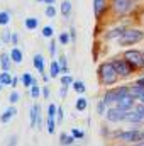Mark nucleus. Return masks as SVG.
Returning a JSON list of instances; mask_svg holds the SVG:
<instances>
[{"label":"nucleus","instance_id":"ea45409f","mask_svg":"<svg viewBox=\"0 0 144 146\" xmlns=\"http://www.w3.org/2000/svg\"><path fill=\"white\" fill-rule=\"evenodd\" d=\"M15 143H17V136H15V134H12V136L9 138V143H7V146H15Z\"/></svg>","mask_w":144,"mask_h":146},{"label":"nucleus","instance_id":"7c9ffc66","mask_svg":"<svg viewBox=\"0 0 144 146\" xmlns=\"http://www.w3.org/2000/svg\"><path fill=\"white\" fill-rule=\"evenodd\" d=\"M53 33H54V29H53L51 26L42 27V36H44V37H53Z\"/></svg>","mask_w":144,"mask_h":146},{"label":"nucleus","instance_id":"6e6d98bb","mask_svg":"<svg viewBox=\"0 0 144 146\" xmlns=\"http://www.w3.org/2000/svg\"><path fill=\"white\" fill-rule=\"evenodd\" d=\"M0 88H2V82H0Z\"/></svg>","mask_w":144,"mask_h":146},{"label":"nucleus","instance_id":"e433bc0d","mask_svg":"<svg viewBox=\"0 0 144 146\" xmlns=\"http://www.w3.org/2000/svg\"><path fill=\"white\" fill-rule=\"evenodd\" d=\"M61 85H73V78L70 75H66V76L63 75V76H61Z\"/></svg>","mask_w":144,"mask_h":146},{"label":"nucleus","instance_id":"0eeeda50","mask_svg":"<svg viewBox=\"0 0 144 146\" xmlns=\"http://www.w3.org/2000/svg\"><path fill=\"white\" fill-rule=\"evenodd\" d=\"M132 7V0H112V9L115 14H126Z\"/></svg>","mask_w":144,"mask_h":146},{"label":"nucleus","instance_id":"a878e982","mask_svg":"<svg viewBox=\"0 0 144 146\" xmlns=\"http://www.w3.org/2000/svg\"><path fill=\"white\" fill-rule=\"evenodd\" d=\"M73 90H75V92H78V94H83V92L87 90V87H85V83H83V82H80V80H78V82H73Z\"/></svg>","mask_w":144,"mask_h":146},{"label":"nucleus","instance_id":"393cba45","mask_svg":"<svg viewBox=\"0 0 144 146\" xmlns=\"http://www.w3.org/2000/svg\"><path fill=\"white\" fill-rule=\"evenodd\" d=\"M70 12H71V3L68 0H63V3H61V14L63 15H70Z\"/></svg>","mask_w":144,"mask_h":146},{"label":"nucleus","instance_id":"6e6552de","mask_svg":"<svg viewBox=\"0 0 144 146\" xmlns=\"http://www.w3.org/2000/svg\"><path fill=\"white\" fill-rule=\"evenodd\" d=\"M134 104H136V99L134 97H131V95H126V97H122L120 100H117V104H115V107L120 110H132L134 107Z\"/></svg>","mask_w":144,"mask_h":146},{"label":"nucleus","instance_id":"6ab92c4d","mask_svg":"<svg viewBox=\"0 0 144 146\" xmlns=\"http://www.w3.org/2000/svg\"><path fill=\"white\" fill-rule=\"evenodd\" d=\"M10 58H12V61L14 63H20L22 61V51L19 49V48H12V51H10Z\"/></svg>","mask_w":144,"mask_h":146},{"label":"nucleus","instance_id":"72a5a7b5","mask_svg":"<svg viewBox=\"0 0 144 146\" xmlns=\"http://www.w3.org/2000/svg\"><path fill=\"white\" fill-rule=\"evenodd\" d=\"M105 107H107V104H105L104 100H100L98 106H97V112H98L100 115H104V114H105Z\"/></svg>","mask_w":144,"mask_h":146},{"label":"nucleus","instance_id":"bf43d9fd","mask_svg":"<svg viewBox=\"0 0 144 146\" xmlns=\"http://www.w3.org/2000/svg\"><path fill=\"white\" fill-rule=\"evenodd\" d=\"M143 21H144V19H143Z\"/></svg>","mask_w":144,"mask_h":146},{"label":"nucleus","instance_id":"ddd939ff","mask_svg":"<svg viewBox=\"0 0 144 146\" xmlns=\"http://www.w3.org/2000/svg\"><path fill=\"white\" fill-rule=\"evenodd\" d=\"M39 112H41V107L39 106H32L31 109V127H37L39 126Z\"/></svg>","mask_w":144,"mask_h":146},{"label":"nucleus","instance_id":"8fccbe9b","mask_svg":"<svg viewBox=\"0 0 144 146\" xmlns=\"http://www.w3.org/2000/svg\"><path fill=\"white\" fill-rule=\"evenodd\" d=\"M42 80H44V82H48V80H49V76H48L46 73H42Z\"/></svg>","mask_w":144,"mask_h":146},{"label":"nucleus","instance_id":"1a4fd4ad","mask_svg":"<svg viewBox=\"0 0 144 146\" xmlns=\"http://www.w3.org/2000/svg\"><path fill=\"white\" fill-rule=\"evenodd\" d=\"M126 121L127 122H132V124H141V122H144V115H141L137 110H127Z\"/></svg>","mask_w":144,"mask_h":146},{"label":"nucleus","instance_id":"49530a36","mask_svg":"<svg viewBox=\"0 0 144 146\" xmlns=\"http://www.w3.org/2000/svg\"><path fill=\"white\" fill-rule=\"evenodd\" d=\"M42 94H44V97L48 99V97H49V88H48V87H44V90H42Z\"/></svg>","mask_w":144,"mask_h":146},{"label":"nucleus","instance_id":"c756f323","mask_svg":"<svg viewBox=\"0 0 144 146\" xmlns=\"http://www.w3.org/2000/svg\"><path fill=\"white\" fill-rule=\"evenodd\" d=\"M58 63H59L61 70L66 73V70H68V61H66V56H65V54H63V56H59V61H58Z\"/></svg>","mask_w":144,"mask_h":146},{"label":"nucleus","instance_id":"39448f33","mask_svg":"<svg viewBox=\"0 0 144 146\" xmlns=\"http://www.w3.org/2000/svg\"><path fill=\"white\" fill-rule=\"evenodd\" d=\"M114 63V66H115V70H117V73H119V76H129L131 73L134 72V68L126 61V60H114L112 61Z\"/></svg>","mask_w":144,"mask_h":146},{"label":"nucleus","instance_id":"3c124183","mask_svg":"<svg viewBox=\"0 0 144 146\" xmlns=\"http://www.w3.org/2000/svg\"><path fill=\"white\" fill-rule=\"evenodd\" d=\"M44 2H46L48 5H53V3H54V0H44Z\"/></svg>","mask_w":144,"mask_h":146},{"label":"nucleus","instance_id":"dca6fc26","mask_svg":"<svg viewBox=\"0 0 144 146\" xmlns=\"http://www.w3.org/2000/svg\"><path fill=\"white\" fill-rule=\"evenodd\" d=\"M10 54L9 53H3L2 56H0V66H2V70L3 72H9L10 70Z\"/></svg>","mask_w":144,"mask_h":146},{"label":"nucleus","instance_id":"58836bf2","mask_svg":"<svg viewBox=\"0 0 144 146\" xmlns=\"http://www.w3.org/2000/svg\"><path fill=\"white\" fill-rule=\"evenodd\" d=\"M9 100H10V104H15V102L19 100V94H17V92L14 90V92L10 94V97H9Z\"/></svg>","mask_w":144,"mask_h":146},{"label":"nucleus","instance_id":"c03bdc74","mask_svg":"<svg viewBox=\"0 0 144 146\" xmlns=\"http://www.w3.org/2000/svg\"><path fill=\"white\" fill-rule=\"evenodd\" d=\"M136 110H137V112H139L141 115H144V104H139V106L136 107Z\"/></svg>","mask_w":144,"mask_h":146},{"label":"nucleus","instance_id":"bb28decb","mask_svg":"<svg viewBox=\"0 0 144 146\" xmlns=\"http://www.w3.org/2000/svg\"><path fill=\"white\" fill-rule=\"evenodd\" d=\"M10 22V12H0V26H7Z\"/></svg>","mask_w":144,"mask_h":146},{"label":"nucleus","instance_id":"f704fd0d","mask_svg":"<svg viewBox=\"0 0 144 146\" xmlns=\"http://www.w3.org/2000/svg\"><path fill=\"white\" fill-rule=\"evenodd\" d=\"M46 15H48V17H51V19H53V17H54V15H56V9H54V7H53V5H48V7H46Z\"/></svg>","mask_w":144,"mask_h":146},{"label":"nucleus","instance_id":"f8f14e48","mask_svg":"<svg viewBox=\"0 0 144 146\" xmlns=\"http://www.w3.org/2000/svg\"><path fill=\"white\" fill-rule=\"evenodd\" d=\"M129 95L131 97H134V99H141L144 95V87H141V85H129Z\"/></svg>","mask_w":144,"mask_h":146},{"label":"nucleus","instance_id":"c9c22d12","mask_svg":"<svg viewBox=\"0 0 144 146\" xmlns=\"http://www.w3.org/2000/svg\"><path fill=\"white\" fill-rule=\"evenodd\" d=\"M71 136L75 138V139H81V138L85 136V133H83V131H80V129H73V131H71Z\"/></svg>","mask_w":144,"mask_h":146},{"label":"nucleus","instance_id":"13d9d810","mask_svg":"<svg viewBox=\"0 0 144 146\" xmlns=\"http://www.w3.org/2000/svg\"><path fill=\"white\" fill-rule=\"evenodd\" d=\"M0 46H2V41H0Z\"/></svg>","mask_w":144,"mask_h":146},{"label":"nucleus","instance_id":"7ed1b4c3","mask_svg":"<svg viewBox=\"0 0 144 146\" xmlns=\"http://www.w3.org/2000/svg\"><path fill=\"white\" fill-rule=\"evenodd\" d=\"M124 60L136 70V68H144V53L137 49H129L124 53Z\"/></svg>","mask_w":144,"mask_h":146},{"label":"nucleus","instance_id":"b1692460","mask_svg":"<svg viewBox=\"0 0 144 146\" xmlns=\"http://www.w3.org/2000/svg\"><path fill=\"white\" fill-rule=\"evenodd\" d=\"M46 129L49 134H53L56 131V122H54V117H48V122H46Z\"/></svg>","mask_w":144,"mask_h":146},{"label":"nucleus","instance_id":"2eb2a0df","mask_svg":"<svg viewBox=\"0 0 144 146\" xmlns=\"http://www.w3.org/2000/svg\"><path fill=\"white\" fill-rule=\"evenodd\" d=\"M32 63H34V68H36L39 73H44V58H42V54H34V60H32Z\"/></svg>","mask_w":144,"mask_h":146},{"label":"nucleus","instance_id":"2f4dec72","mask_svg":"<svg viewBox=\"0 0 144 146\" xmlns=\"http://www.w3.org/2000/svg\"><path fill=\"white\" fill-rule=\"evenodd\" d=\"M58 39H59V42H61L63 46H66V44H68V41H70V34H68V33H61Z\"/></svg>","mask_w":144,"mask_h":146},{"label":"nucleus","instance_id":"4468645a","mask_svg":"<svg viewBox=\"0 0 144 146\" xmlns=\"http://www.w3.org/2000/svg\"><path fill=\"white\" fill-rule=\"evenodd\" d=\"M15 114H17L15 107H14V106H10L9 109H5V112L0 115V122H3V124H5V122H9V121H10V119H12Z\"/></svg>","mask_w":144,"mask_h":146},{"label":"nucleus","instance_id":"79ce46f5","mask_svg":"<svg viewBox=\"0 0 144 146\" xmlns=\"http://www.w3.org/2000/svg\"><path fill=\"white\" fill-rule=\"evenodd\" d=\"M10 37H12V34H10V31H3V41H10Z\"/></svg>","mask_w":144,"mask_h":146},{"label":"nucleus","instance_id":"c85d7f7f","mask_svg":"<svg viewBox=\"0 0 144 146\" xmlns=\"http://www.w3.org/2000/svg\"><path fill=\"white\" fill-rule=\"evenodd\" d=\"M87 99H83V97H80L78 100H76V104H75V107H76V110H85L87 109Z\"/></svg>","mask_w":144,"mask_h":146},{"label":"nucleus","instance_id":"cd10ccee","mask_svg":"<svg viewBox=\"0 0 144 146\" xmlns=\"http://www.w3.org/2000/svg\"><path fill=\"white\" fill-rule=\"evenodd\" d=\"M39 95H41V88H39L37 82L34 80V83H32V87H31V97H32V99H37Z\"/></svg>","mask_w":144,"mask_h":146},{"label":"nucleus","instance_id":"a18cd8bd","mask_svg":"<svg viewBox=\"0 0 144 146\" xmlns=\"http://www.w3.org/2000/svg\"><path fill=\"white\" fill-rule=\"evenodd\" d=\"M10 41H12V44H17V41H19V36H17V34H12Z\"/></svg>","mask_w":144,"mask_h":146},{"label":"nucleus","instance_id":"864d4df0","mask_svg":"<svg viewBox=\"0 0 144 146\" xmlns=\"http://www.w3.org/2000/svg\"><path fill=\"white\" fill-rule=\"evenodd\" d=\"M141 102H143V104H144V95H143V97H141Z\"/></svg>","mask_w":144,"mask_h":146},{"label":"nucleus","instance_id":"4d7b16f0","mask_svg":"<svg viewBox=\"0 0 144 146\" xmlns=\"http://www.w3.org/2000/svg\"><path fill=\"white\" fill-rule=\"evenodd\" d=\"M37 2H44V0H37Z\"/></svg>","mask_w":144,"mask_h":146},{"label":"nucleus","instance_id":"9b49d317","mask_svg":"<svg viewBox=\"0 0 144 146\" xmlns=\"http://www.w3.org/2000/svg\"><path fill=\"white\" fill-rule=\"evenodd\" d=\"M119 100V94H117V88H112V90H107L105 95H104V102L107 106H112V104H117Z\"/></svg>","mask_w":144,"mask_h":146},{"label":"nucleus","instance_id":"37998d69","mask_svg":"<svg viewBox=\"0 0 144 146\" xmlns=\"http://www.w3.org/2000/svg\"><path fill=\"white\" fill-rule=\"evenodd\" d=\"M56 115H58V122H61V121H63V109H59V107H58Z\"/></svg>","mask_w":144,"mask_h":146},{"label":"nucleus","instance_id":"de8ad7c7","mask_svg":"<svg viewBox=\"0 0 144 146\" xmlns=\"http://www.w3.org/2000/svg\"><path fill=\"white\" fill-rule=\"evenodd\" d=\"M10 87H12V88H15V87H17V78H15V76H14V80H12V83H10Z\"/></svg>","mask_w":144,"mask_h":146},{"label":"nucleus","instance_id":"aec40b11","mask_svg":"<svg viewBox=\"0 0 144 146\" xmlns=\"http://www.w3.org/2000/svg\"><path fill=\"white\" fill-rule=\"evenodd\" d=\"M49 73H51V78H56V76L61 73V66H59V63H58V61H51Z\"/></svg>","mask_w":144,"mask_h":146},{"label":"nucleus","instance_id":"4be33fe9","mask_svg":"<svg viewBox=\"0 0 144 146\" xmlns=\"http://www.w3.org/2000/svg\"><path fill=\"white\" fill-rule=\"evenodd\" d=\"M124 31L126 29H122V27H119V29H114V31H110L108 34H105V39H114V37H120L124 34Z\"/></svg>","mask_w":144,"mask_h":146},{"label":"nucleus","instance_id":"4c0bfd02","mask_svg":"<svg viewBox=\"0 0 144 146\" xmlns=\"http://www.w3.org/2000/svg\"><path fill=\"white\" fill-rule=\"evenodd\" d=\"M48 51H49V54L51 56H54V53H56V42L51 39V42H49V46H48Z\"/></svg>","mask_w":144,"mask_h":146},{"label":"nucleus","instance_id":"9d476101","mask_svg":"<svg viewBox=\"0 0 144 146\" xmlns=\"http://www.w3.org/2000/svg\"><path fill=\"white\" fill-rule=\"evenodd\" d=\"M93 10H95V17L100 19L102 14L107 10V0H93Z\"/></svg>","mask_w":144,"mask_h":146},{"label":"nucleus","instance_id":"5fc2aeb1","mask_svg":"<svg viewBox=\"0 0 144 146\" xmlns=\"http://www.w3.org/2000/svg\"><path fill=\"white\" fill-rule=\"evenodd\" d=\"M143 141H144V129H143Z\"/></svg>","mask_w":144,"mask_h":146},{"label":"nucleus","instance_id":"423d86ee","mask_svg":"<svg viewBox=\"0 0 144 146\" xmlns=\"http://www.w3.org/2000/svg\"><path fill=\"white\" fill-rule=\"evenodd\" d=\"M126 110H120L117 109V107H112V109H108L105 112V117H107L110 122H122V121H126Z\"/></svg>","mask_w":144,"mask_h":146},{"label":"nucleus","instance_id":"a211bd4d","mask_svg":"<svg viewBox=\"0 0 144 146\" xmlns=\"http://www.w3.org/2000/svg\"><path fill=\"white\" fill-rule=\"evenodd\" d=\"M59 143H61L63 146H73L75 138H73L71 134H65V133H61V136H59Z\"/></svg>","mask_w":144,"mask_h":146},{"label":"nucleus","instance_id":"f257e3e1","mask_svg":"<svg viewBox=\"0 0 144 146\" xmlns=\"http://www.w3.org/2000/svg\"><path fill=\"white\" fill-rule=\"evenodd\" d=\"M98 78H100V83L107 85V87L117 83L119 73H117V70H115V66H114L112 61H105V63H102L98 66Z\"/></svg>","mask_w":144,"mask_h":146},{"label":"nucleus","instance_id":"603ef678","mask_svg":"<svg viewBox=\"0 0 144 146\" xmlns=\"http://www.w3.org/2000/svg\"><path fill=\"white\" fill-rule=\"evenodd\" d=\"M134 146H144V141H139V143H134Z\"/></svg>","mask_w":144,"mask_h":146},{"label":"nucleus","instance_id":"20e7f679","mask_svg":"<svg viewBox=\"0 0 144 146\" xmlns=\"http://www.w3.org/2000/svg\"><path fill=\"white\" fill-rule=\"evenodd\" d=\"M117 138L126 143H139V141H143V131H137V129L124 131V133H119Z\"/></svg>","mask_w":144,"mask_h":146},{"label":"nucleus","instance_id":"a19ab883","mask_svg":"<svg viewBox=\"0 0 144 146\" xmlns=\"http://www.w3.org/2000/svg\"><path fill=\"white\" fill-rule=\"evenodd\" d=\"M66 94H68V85H63V87H61V90H59V95L65 99V97H66Z\"/></svg>","mask_w":144,"mask_h":146},{"label":"nucleus","instance_id":"412c9836","mask_svg":"<svg viewBox=\"0 0 144 146\" xmlns=\"http://www.w3.org/2000/svg\"><path fill=\"white\" fill-rule=\"evenodd\" d=\"M12 80H14V76H12L9 72L0 73V82H2V85H10V83H12Z\"/></svg>","mask_w":144,"mask_h":146},{"label":"nucleus","instance_id":"09e8293b","mask_svg":"<svg viewBox=\"0 0 144 146\" xmlns=\"http://www.w3.org/2000/svg\"><path fill=\"white\" fill-rule=\"evenodd\" d=\"M136 83H137V85H141V87H144V78H139Z\"/></svg>","mask_w":144,"mask_h":146},{"label":"nucleus","instance_id":"5701e85b","mask_svg":"<svg viewBox=\"0 0 144 146\" xmlns=\"http://www.w3.org/2000/svg\"><path fill=\"white\" fill-rule=\"evenodd\" d=\"M20 80H22L24 87H32V83H34V78H32L29 73H24V75L20 76Z\"/></svg>","mask_w":144,"mask_h":146},{"label":"nucleus","instance_id":"f03ea898","mask_svg":"<svg viewBox=\"0 0 144 146\" xmlns=\"http://www.w3.org/2000/svg\"><path fill=\"white\" fill-rule=\"evenodd\" d=\"M144 39V33L139 29H127L124 31V34L119 37V44L120 46H131V44H136L139 41Z\"/></svg>","mask_w":144,"mask_h":146},{"label":"nucleus","instance_id":"f3484780","mask_svg":"<svg viewBox=\"0 0 144 146\" xmlns=\"http://www.w3.org/2000/svg\"><path fill=\"white\" fill-rule=\"evenodd\" d=\"M24 26H26L29 31H34V29H37V26H39V19H36V17H27V19L24 21Z\"/></svg>","mask_w":144,"mask_h":146},{"label":"nucleus","instance_id":"473e14b6","mask_svg":"<svg viewBox=\"0 0 144 146\" xmlns=\"http://www.w3.org/2000/svg\"><path fill=\"white\" fill-rule=\"evenodd\" d=\"M56 112H58V107L54 104H49V107H48V117H54Z\"/></svg>","mask_w":144,"mask_h":146}]
</instances>
